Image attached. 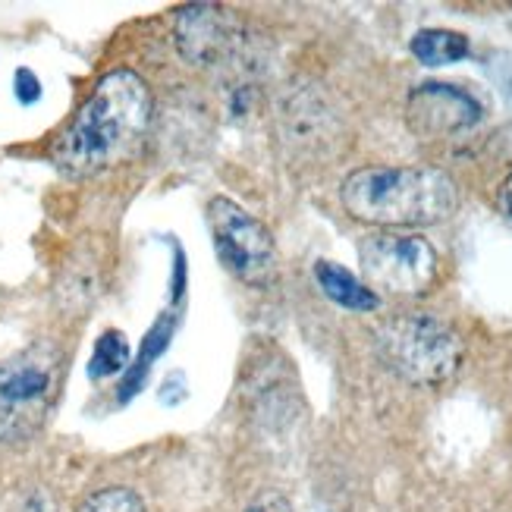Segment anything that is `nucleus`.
Instances as JSON below:
<instances>
[{
  "mask_svg": "<svg viewBox=\"0 0 512 512\" xmlns=\"http://www.w3.org/2000/svg\"><path fill=\"white\" fill-rule=\"evenodd\" d=\"M151 126V92L129 70L107 73L60 132L54 164L66 176H95L136 158Z\"/></svg>",
  "mask_w": 512,
  "mask_h": 512,
  "instance_id": "nucleus-1",
  "label": "nucleus"
},
{
  "mask_svg": "<svg viewBox=\"0 0 512 512\" xmlns=\"http://www.w3.org/2000/svg\"><path fill=\"white\" fill-rule=\"evenodd\" d=\"M340 202L371 227H434L456 214L459 189L434 167H362L343 180Z\"/></svg>",
  "mask_w": 512,
  "mask_h": 512,
  "instance_id": "nucleus-2",
  "label": "nucleus"
},
{
  "mask_svg": "<svg viewBox=\"0 0 512 512\" xmlns=\"http://www.w3.org/2000/svg\"><path fill=\"white\" fill-rule=\"evenodd\" d=\"M384 362L415 387H440L465 359L462 337L434 315H403L377 333Z\"/></svg>",
  "mask_w": 512,
  "mask_h": 512,
  "instance_id": "nucleus-3",
  "label": "nucleus"
},
{
  "mask_svg": "<svg viewBox=\"0 0 512 512\" xmlns=\"http://www.w3.org/2000/svg\"><path fill=\"white\" fill-rule=\"evenodd\" d=\"M60 384V355L35 346L0 362V443H19L41 431Z\"/></svg>",
  "mask_w": 512,
  "mask_h": 512,
  "instance_id": "nucleus-4",
  "label": "nucleus"
},
{
  "mask_svg": "<svg viewBox=\"0 0 512 512\" xmlns=\"http://www.w3.org/2000/svg\"><path fill=\"white\" fill-rule=\"evenodd\" d=\"M214 252L227 271L249 283V286H267L277 274V246L274 236L258 217H252L246 208H239L230 198H214L208 205Z\"/></svg>",
  "mask_w": 512,
  "mask_h": 512,
  "instance_id": "nucleus-5",
  "label": "nucleus"
},
{
  "mask_svg": "<svg viewBox=\"0 0 512 512\" xmlns=\"http://www.w3.org/2000/svg\"><path fill=\"white\" fill-rule=\"evenodd\" d=\"M359 264L371 289L393 296H421L437 283L440 261L428 239L374 233L359 242Z\"/></svg>",
  "mask_w": 512,
  "mask_h": 512,
  "instance_id": "nucleus-6",
  "label": "nucleus"
},
{
  "mask_svg": "<svg viewBox=\"0 0 512 512\" xmlns=\"http://www.w3.org/2000/svg\"><path fill=\"white\" fill-rule=\"evenodd\" d=\"M481 104L475 95L447 82H425L412 88L406 101V123L418 139L437 142L481 123Z\"/></svg>",
  "mask_w": 512,
  "mask_h": 512,
  "instance_id": "nucleus-7",
  "label": "nucleus"
},
{
  "mask_svg": "<svg viewBox=\"0 0 512 512\" xmlns=\"http://www.w3.org/2000/svg\"><path fill=\"white\" fill-rule=\"evenodd\" d=\"M110 264H114V252H110V242L101 236H85L79 239L73 252L66 255L54 296L63 315L82 318L88 308H92L110 283Z\"/></svg>",
  "mask_w": 512,
  "mask_h": 512,
  "instance_id": "nucleus-8",
  "label": "nucleus"
},
{
  "mask_svg": "<svg viewBox=\"0 0 512 512\" xmlns=\"http://www.w3.org/2000/svg\"><path fill=\"white\" fill-rule=\"evenodd\" d=\"M176 48L195 66H227L239 51V32L224 10L195 4L176 16Z\"/></svg>",
  "mask_w": 512,
  "mask_h": 512,
  "instance_id": "nucleus-9",
  "label": "nucleus"
},
{
  "mask_svg": "<svg viewBox=\"0 0 512 512\" xmlns=\"http://www.w3.org/2000/svg\"><path fill=\"white\" fill-rule=\"evenodd\" d=\"M280 120V139L293 148V151H305L315 148V142H327L330 136V110L324 104V98L318 92H289L277 110Z\"/></svg>",
  "mask_w": 512,
  "mask_h": 512,
  "instance_id": "nucleus-10",
  "label": "nucleus"
},
{
  "mask_svg": "<svg viewBox=\"0 0 512 512\" xmlns=\"http://www.w3.org/2000/svg\"><path fill=\"white\" fill-rule=\"evenodd\" d=\"M315 280L321 286V293L337 302L340 308L349 311H374L381 305V296L374 293L368 283H362L355 274H349L346 267L333 264V261H318L315 264Z\"/></svg>",
  "mask_w": 512,
  "mask_h": 512,
  "instance_id": "nucleus-11",
  "label": "nucleus"
},
{
  "mask_svg": "<svg viewBox=\"0 0 512 512\" xmlns=\"http://www.w3.org/2000/svg\"><path fill=\"white\" fill-rule=\"evenodd\" d=\"M469 38L450 29H421L412 38V54L425 66H447L469 57Z\"/></svg>",
  "mask_w": 512,
  "mask_h": 512,
  "instance_id": "nucleus-12",
  "label": "nucleus"
},
{
  "mask_svg": "<svg viewBox=\"0 0 512 512\" xmlns=\"http://www.w3.org/2000/svg\"><path fill=\"white\" fill-rule=\"evenodd\" d=\"M170 330H173V321H167V318H161L158 324L151 327V333H148V340L142 343V352H139V362L129 368V374H126V381H123V393H120V399L126 403L129 396H136L139 393V387L145 384V377H148V368H151V362L158 359V355L167 349V343H170Z\"/></svg>",
  "mask_w": 512,
  "mask_h": 512,
  "instance_id": "nucleus-13",
  "label": "nucleus"
},
{
  "mask_svg": "<svg viewBox=\"0 0 512 512\" xmlns=\"http://www.w3.org/2000/svg\"><path fill=\"white\" fill-rule=\"evenodd\" d=\"M129 365V343L120 330H107L101 333V340L95 343L92 362H88V377L92 381H101V377H114L120 371H126Z\"/></svg>",
  "mask_w": 512,
  "mask_h": 512,
  "instance_id": "nucleus-14",
  "label": "nucleus"
},
{
  "mask_svg": "<svg viewBox=\"0 0 512 512\" xmlns=\"http://www.w3.org/2000/svg\"><path fill=\"white\" fill-rule=\"evenodd\" d=\"M79 512H145V503L129 487H104V491L88 497Z\"/></svg>",
  "mask_w": 512,
  "mask_h": 512,
  "instance_id": "nucleus-15",
  "label": "nucleus"
},
{
  "mask_svg": "<svg viewBox=\"0 0 512 512\" xmlns=\"http://www.w3.org/2000/svg\"><path fill=\"white\" fill-rule=\"evenodd\" d=\"M13 85H16V98L22 104H35L41 98V82H38V76L32 70H19Z\"/></svg>",
  "mask_w": 512,
  "mask_h": 512,
  "instance_id": "nucleus-16",
  "label": "nucleus"
},
{
  "mask_svg": "<svg viewBox=\"0 0 512 512\" xmlns=\"http://www.w3.org/2000/svg\"><path fill=\"white\" fill-rule=\"evenodd\" d=\"M246 512H293V506H289V500L283 494H261L255 503H249Z\"/></svg>",
  "mask_w": 512,
  "mask_h": 512,
  "instance_id": "nucleus-17",
  "label": "nucleus"
},
{
  "mask_svg": "<svg viewBox=\"0 0 512 512\" xmlns=\"http://www.w3.org/2000/svg\"><path fill=\"white\" fill-rule=\"evenodd\" d=\"M497 205H500V214L506 217V224L512 227V173L506 176V180H503V186H500Z\"/></svg>",
  "mask_w": 512,
  "mask_h": 512,
  "instance_id": "nucleus-18",
  "label": "nucleus"
}]
</instances>
